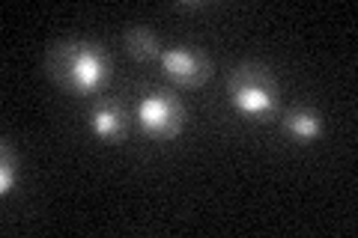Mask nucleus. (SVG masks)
<instances>
[{"mask_svg": "<svg viewBox=\"0 0 358 238\" xmlns=\"http://www.w3.org/2000/svg\"><path fill=\"white\" fill-rule=\"evenodd\" d=\"M48 72L63 89H69L75 96H90L105 84L108 57L99 45L63 42L48 51Z\"/></svg>", "mask_w": 358, "mask_h": 238, "instance_id": "obj_1", "label": "nucleus"}, {"mask_svg": "<svg viewBox=\"0 0 358 238\" xmlns=\"http://www.w3.org/2000/svg\"><path fill=\"white\" fill-rule=\"evenodd\" d=\"M227 96H230V105L239 113H245V117H266V113L275 110L278 87H275V77L263 66H239L230 75Z\"/></svg>", "mask_w": 358, "mask_h": 238, "instance_id": "obj_2", "label": "nucleus"}, {"mask_svg": "<svg viewBox=\"0 0 358 238\" xmlns=\"http://www.w3.org/2000/svg\"><path fill=\"white\" fill-rule=\"evenodd\" d=\"M138 126L159 140H171L182 131V107L171 96L150 93L138 101Z\"/></svg>", "mask_w": 358, "mask_h": 238, "instance_id": "obj_3", "label": "nucleus"}, {"mask_svg": "<svg viewBox=\"0 0 358 238\" xmlns=\"http://www.w3.org/2000/svg\"><path fill=\"white\" fill-rule=\"evenodd\" d=\"M159 60L164 75L182 87H197L209 77V60L192 48H162Z\"/></svg>", "mask_w": 358, "mask_h": 238, "instance_id": "obj_4", "label": "nucleus"}, {"mask_svg": "<svg viewBox=\"0 0 358 238\" xmlns=\"http://www.w3.org/2000/svg\"><path fill=\"white\" fill-rule=\"evenodd\" d=\"M90 128H93L96 137H102L108 143H117L126 137V113H122L120 105H114V101H102V105H96L93 110H90Z\"/></svg>", "mask_w": 358, "mask_h": 238, "instance_id": "obj_5", "label": "nucleus"}, {"mask_svg": "<svg viewBox=\"0 0 358 238\" xmlns=\"http://www.w3.org/2000/svg\"><path fill=\"white\" fill-rule=\"evenodd\" d=\"M284 131H287L293 140H317L320 134H322V119H320L317 110H310V107H296V110L287 113Z\"/></svg>", "mask_w": 358, "mask_h": 238, "instance_id": "obj_6", "label": "nucleus"}, {"mask_svg": "<svg viewBox=\"0 0 358 238\" xmlns=\"http://www.w3.org/2000/svg\"><path fill=\"white\" fill-rule=\"evenodd\" d=\"M126 48L131 57H138V60H155V57H162V48H159V39L152 36L147 27H131L126 30Z\"/></svg>", "mask_w": 358, "mask_h": 238, "instance_id": "obj_7", "label": "nucleus"}, {"mask_svg": "<svg viewBox=\"0 0 358 238\" xmlns=\"http://www.w3.org/2000/svg\"><path fill=\"white\" fill-rule=\"evenodd\" d=\"M18 185V158L13 152V146L3 143V149H0V194H13Z\"/></svg>", "mask_w": 358, "mask_h": 238, "instance_id": "obj_8", "label": "nucleus"}]
</instances>
